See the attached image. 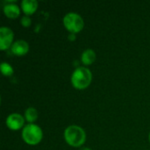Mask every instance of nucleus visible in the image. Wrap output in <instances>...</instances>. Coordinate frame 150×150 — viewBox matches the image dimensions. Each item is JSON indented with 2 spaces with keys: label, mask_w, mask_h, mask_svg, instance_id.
<instances>
[{
  "label": "nucleus",
  "mask_w": 150,
  "mask_h": 150,
  "mask_svg": "<svg viewBox=\"0 0 150 150\" xmlns=\"http://www.w3.org/2000/svg\"><path fill=\"white\" fill-rule=\"evenodd\" d=\"M29 50L28 43L24 40H18L11 45V52L17 55H23Z\"/></svg>",
  "instance_id": "0eeeda50"
},
{
  "label": "nucleus",
  "mask_w": 150,
  "mask_h": 150,
  "mask_svg": "<svg viewBox=\"0 0 150 150\" xmlns=\"http://www.w3.org/2000/svg\"><path fill=\"white\" fill-rule=\"evenodd\" d=\"M25 119L27 121L29 122H33L37 120L38 118V112H37V110L34 109L33 107H29L25 110Z\"/></svg>",
  "instance_id": "9b49d317"
},
{
  "label": "nucleus",
  "mask_w": 150,
  "mask_h": 150,
  "mask_svg": "<svg viewBox=\"0 0 150 150\" xmlns=\"http://www.w3.org/2000/svg\"><path fill=\"white\" fill-rule=\"evenodd\" d=\"M64 138L66 142L73 147H79L83 145L86 139L84 130L76 125L68 127L64 131Z\"/></svg>",
  "instance_id": "f257e3e1"
},
{
  "label": "nucleus",
  "mask_w": 150,
  "mask_h": 150,
  "mask_svg": "<svg viewBox=\"0 0 150 150\" xmlns=\"http://www.w3.org/2000/svg\"><path fill=\"white\" fill-rule=\"evenodd\" d=\"M4 14L9 18H17L19 15L20 10L17 4H8L4 7Z\"/></svg>",
  "instance_id": "1a4fd4ad"
},
{
  "label": "nucleus",
  "mask_w": 150,
  "mask_h": 150,
  "mask_svg": "<svg viewBox=\"0 0 150 150\" xmlns=\"http://www.w3.org/2000/svg\"><path fill=\"white\" fill-rule=\"evenodd\" d=\"M69 39L70 40H74L76 39V36H75V34H74V33H71V34L69 36Z\"/></svg>",
  "instance_id": "4468645a"
},
{
  "label": "nucleus",
  "mask_w": 150,
  "mask_h": 150,
  "mask_svg": "<svg viewBox=\"0 0 150 150\" xmlns=\"http://www.w3.org/2000/svg\"><path fill=\"white\" fill-rule=\"evenodd\" d=\"M42 130L40 127L34 124L26 125L22 131V137L24 141L31 145L39 143L42 139Z\"/></svg>",
  "instance_id": "7ed1b4c3"
},
{
  "label": "nucleus",
  "mask_w": 150,
  "mask_h": 150,
  "mask_svg": "<svg viewBox=\"0 0 150 150\" xmlns=\"http://www.w3.org/2000/svg\"><path fill=\"white\" fill-rule=\"evenodd\" d=\"M6 125L12 130H18L24 125V118L18 113H11L6 119Z\"/></svg>",
  "instance_id": "423d86ee"
},
{
  "label": "nucleus",
  "mask_w": 150,
  "mask_h": 150,
  "mask_svg": "<svg viewBox=\"0 0 150 150\" xmlns=\"http://www.w3.org/2000/svg\"><path fill=\"white\" fill-rule=\"evenodd\" d=\"M80 150H91V149H90L89 148H82V149H80Z\"/></svg>",
  "instance_id": "2eb2a0df"
},
{
  "label": "nucleus",
  "mask_w": 150,
  "mask_h": 150,
  "mask_svg": "<svg viewBox=\"0 0 150 150\" xmlns=\"http://www.w3.org/2000/svg\"><path fill=\"white\" fill-rule=\"evenodd\" d=\"M1 71L4 76H11L13 74L12 67L10 64H8L7 62H2L1 63Z\"/></svg>",
  "instance_id": "f8f14e48"
},
{
  "label": "nucleus",
  "mask_w": 150,
  "mask_h": 150,
  "mask_svg": "<svg viewBox=\"0 0 150 150\" xmlns=\"http://www.w3.org/2000/svg\"><path fill=\"white\" fill-rule=\"evenodd\" d=\"M149 140H150V134H149Z\"/></svg>",
  "instance_id": "dca6fc26"
},
{
  "label": "nucleus",
  "mask_w": 150,
  "mask_h": 150,
  "mask_svg": "<svg viewBox=\"0 0 150 150\" xmlns=\"http://www.w3.org/2000/svg\"><path fill=\"white\" fill-rule=\"evenodd\" d=\"M22 10L26 15L33 14L37 7H38V2L36 0H23L21 3Z\"/></svg>",
  "instance_id": "6e6552de"
},
{
  "label": "nucleus",
  "mask_w": 150,
  "mask_h": 150,
  "mask_svg": "<svg viewBox=\"0 0 150 150\" xmlns=\"http://www.w3.org/2000/svg\"><path fill=\"white\" fill-rule=\"evenodd\" d=\"M13 40V32L5 26L0 28V47L2 50L8 48L11 44Z\"/></svg>",
  "instance_id": "39448f33"
},
{
  "label": "nucleus",
  "mask_w": 150,
  "mask_h": 150,
  "mask_svg": "<svg viewBox=\"0 0 150 150\" xmlns=\"http://www.w3.org/2000/svg\"><path fill=\"white\" fill-rule=\"evenodd\" d=\"M21 24L24 26H25V27H27V26H29L31 25V18L28 17V15H25V16H23L22 17V18H21Z\"/></svg>",
  "instance_id": "ddd939ff"
},
{
  "label": "nucleus",
  "mask_w": 150,
  "mask_h": 150,
  "mask_svg": "<svg viewBox=\"0 0 150 150\" xmlns=\"http://www.w3.org/2000/svg\"><path fill=\"white\" fill-rule=\"evenodd\" d=\"M96 59V54L92 49H86L82 54V62L86 64H91Z\"/></svg>",
  "instance_id": "9d476101"
},
{
  "label": "nucleus",
  "mask_w": 150,
  "mask_h": 150,
  "mask_svg": "<svg viewBox=\"0 0 150 150\" xmlns=\"http://www.w3.org/2000/svg\"><path fill=\"white\" fill-rule=\"evenodd\" d=\"M63 24L65 27L72 33L80 32L83 28V18L76 12H69L63 18Z\"/></svg>",
  "instance_id": "20e7f679"
},
{
  "label": "nucleus",
  "mask_w": 150,
  "mask_h": 150,
  "mask_svg": "<svg viewBox=\"0 0 150 150\" xmlns=\"http://www.w3.org/2000/svg\"><path fill=\"white\" fill-rule=\"evenodd\" d=\"M92 74L91 70L85 67H78L75 69L71 76V82L74 87L77 89H84L91 83Z\"/></svg>",
  "instance_id": "f03ea898"
}]
</instances>
